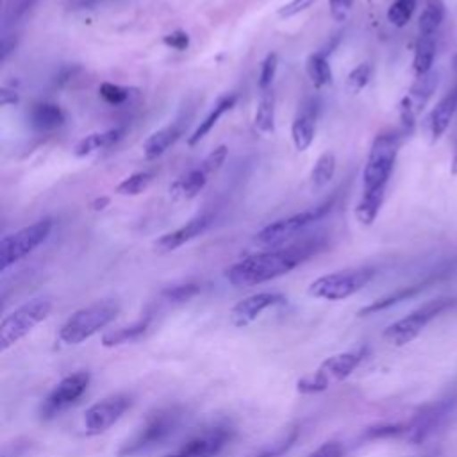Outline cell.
<instances>
[{
  "label": "cell",
  "instance_id": "45",
  "mask_svg": "<svg viewBox=\"0 0 457 457\" xmlns=\"http://www.w3.org/2000/svg\"><path fill=\"white\" fill-rule=\"evenodd\" d=\"M107 205H109V196H96L91 202V209L93 211H104Z\"/></svg>",
  "mask_w": 457,
  "mask_h": 457
},
{
  "label": "cell",
  "instance_id": "19",
  "mask_svg": "<svg viewBox=\"0 0 457 457\" xmlns=\"http://www.w3.org/2000/svg\"><path fill=\"white\" fill-rule=\"evenodd\" d=\"M125 129L123 127H114V129H107L102 132H91L87 136H84L73 148V154L77 157H86L91 155L102 148H107L111 145H114L121 136H123Z\"/></svg>",
  "mask_w": 457,
  "mask_h": 457
},
{
  "label": "cell",
  "instance_id": "35",
  "mask_svg": "<svg viewBox=\"0 0 457 457\" xmlns=\"http://www.w3.org/2000/svg\"><path fill=\"white\" fill-rule=\"evenodd\" d=\"M277 68H278V55L275 52H270L264 57V61L261 64V71H259V87H261V91L271 89Z\"/></svg>",
  "mask_w": 457,
  "mask_h": 457
},
{
  "label": "cell",
  "instance_id": "14",
  "mask_svg": "<svg viewBox=\"0 0 457 457\" xmlns=\"http://www.w3.org/2000/svg\"><path fill=\"white\" fill-rule=\"evenodd\" d=\"M287 298L282 293H255L239 300L230 311V321L234 327H246L255 321L266 309L286 303Z\"/></svg>",
  "mask_w": 457,
  "mask_h": 457
},
{
  "label": "cell",
  "instance_id": "15",
  "mask_svg": "<svg viewBox=\"0 0 457 457\" xmlns=\"http://www.w3.org/2000/svg\"><path fill=\"white\" fill-rule=\"evenodd\" d=\"M211 223V216L209 214H198L195 218H191L189 221H186L184 225H180L179 228L175 230H170L162 236H159L155 241H154V248L161 253H168V252H173L177 248H180L182 245L193 241L195 237H198L200 234H204L207 230Z\"/></svg>",
  "mask_w": 457,
  "mask_h": 457
},
{
  "label": "cell",
  "instance_id": "33",
  "mask_svg": "<svg viewBox=\"0 0 457 457\" xmlns=\"http://www.w3.org/2000/svg\"><path fill=\"white\" fill-rule=\"evenodd\" d=\"M416 9V0H395L387 9V21L395 27H403Z\"/></svg>",
  "mask_w": 457,
  "mask_h": 457
},
{
  "label": "cell",
  "instance_id": "13",
  "mask_svg": "<svg viewBox=\"0 0 457 457\" xmlns=\"http://www.w3.org/2000/svg\"><path fill=\"white\" fill-rule=\"evenodd\" d=\"M230 439L232 430L225 425H218L187 439L180 448L166 457H214L230 443Z\"/></svg>",
  "mask_w": 457,
  "mask_h": 457
},
{
  "label": "cell",
  "instance_id": "28",
  "mask_svg": "<svg viewBox=\"0 0 457 457\" xmlns=\"http://www.w3.org/2000/svg\"><path fill=\"white\" fill-rule=\"evenodd\" d=\"M436 87H437V73L428 71V73H425V75L416 79L414 86L411 87V93L405 98L409 100L412 109L418 112L420 109H423V105L432 96Z\"/></svg>",
  "mask_w": 457,
  "mask_h": 457
},
{
  "label": "cell",
  "instance_id": "9",
  "mask_svg": "<svg viewBox=\"0 0 457 457\" xmlns=\"http://www.w3.org/2000/svg\"><path fill=\"white\" fill-rule=\"evenodd\" d=\"M375 277V270L370 266L361 268H346L339 271H332L314 278L307 293L314 298L321 300H345L357 291H361L371 278Z\"/></svg>",
  "mask_w": 457,
  "mask_h": 457
},
{
  "label": "cell",
  "instance_id": "23",
  "mask_svg": "<svg viewBox=\"0 0 457 457\" xmlns=\"http://www.w3.org/2000/svg\"><path fill=\"white\" fill-rule=\"evenodd\" d=\"M207 180H209V173L198 164L171 186V193L180 198H193L205 187Z\"/></svg>",
  "mask_w": 457,
  "mask_h": 457
},
{
  "label": "cell",
  "instance_id": "43",
  "mask_svg": "<svg viewBox=\"0 0 457 457\" xmlns=\"http://www.w3.org/2000/svg\"><path fill=\"white\" fill-rule=\"evenodd\" d=\"M309 457H345V446L337 441H327L318 446Z\"/></svg>",
  "mask_w": 457,
  "mask_h": 457
},
{
  "label": "cell",
  "instance_id": "24",
  "mask_svg": "<svg viewBox=\"0 0 457 457\" xmlns=\"http://www.w3.org/2000/svg\"><path fill=\"white\" fill-rule=\"evenodd\" d=\"M253 127L261 134H273L275 130V95L273 89L262 91L255 114H253Z\"/></svg>",
  "mask_w": 457,
  "mask_h": 457
},
{
  "label": "cell",
  "instance_id": "25",
  "mask_svg": "<svg viewBox=\"0 0 457 457\" xmlns=\"http://www.w3.org/2000/svg\"><path fill=\"white\" fill-rule=\"evenodd\" d=\"M434 55H436V36H421L420 34L416 48H414V59H412V68L418 77L430 71V68L434 64Z\"/></svg>",
  "mask_w": 457,
  "mask_h": 457
},
{
  "label": "cell",
  "instance_id": "39",
  "mask_svg": "<svg viewBox=\"0 0 457 457\" xmlns=\"http://www.w3.org/2000/svg\"><path fill=\"white\" fill-rule=\"evenodd\" d=\"M227 152H228V148H227L225 145L216 146L212 152H209V154L205 155V159L200 162V166H202L209 175L214 173V171H218V170L221 168V164L225 162V159H227Z\"/></svg>",
  "mask_w": 457,
  "mask_h": 457
},
{
  "label": "cell",
  "instance_id": "29",
  "mask_svg": "<svg viewBox=\"0 0 457 457\" xmlns=\"http://www.w3.org/2000/svg\"><path fill=\"white\" fill-rule=\"evenodd\" d=\"M334 173H336V155H334V152L327 150L316 159V162L311 170L309 179H311L312 189L325 187L334 179Z\"/></svg>",
  "mask_w": 457,
  "mask_h": 457
},
{
  "label": "cell",
  "instance_id": "2",
  "mask_svg": "<svg viewBox=\"0 0 457 457\" xmlns=\"http://www.w3.org/2000/svg\"><path fill=\"white\" fill-rule=\"evenodd\" d=\"M186 409L179 403L152 411L143 423L118 448V457H139L166 443L182 425Z\"/></svg>",
  "mask_w": 457,
  "mask_h": 457
},
{
  "label": "cell",
  "instance_id": "8",
  "mask_svg": "<svg viewBox=\"0 0 457 457\" xmlns=\"http://www.w3.org/2000/svg\"><path fill=\"white\" fill-rule=\"evenodd\" d=\"M455 303H457V298H452V296L432 298L423 305H420L418 309L411 311L407 316L391 323L384 330V339L395 346H403L411 343L414 337H418L432 320H436L439 314H443L446 309L453 307Z\"/></svg>",
  "mask_w": 457,
  "mask_h": 457
},
{
  "label": "cell",
  "instance_id": "38",
  "mask_svg": "<svg viewBox=\"0 0 457 457\" xmlns=\"http://www.w3.org/2000/svg\"><path fill=\"white\" fill-rule=\"evenodd\" d=\"M296 437H298V428H291L282 439H278V441L273 443L270 448L262 450L261 453H257V455H253V457H278V455H282L284 452H287V450L293 446V443L296 441Z\"/></svg>",
  "mask_w": 457,
  "mask_h": 457
},
{
  "label": "cell",
  "instance_id": "37",
  "mask_svg": "<svg viewBox=\"0 0 457 457\" xmlns=\"http://www.w3.org/2000/svg\"><path fill=\"white\" fill-rule=\"evenodd\" d=\"M198 291H200V284L184 282V284H177V286H171V287L164 289L162 296L170 302H186V300L193 298L195 295H198Z\"/></svg>",
  "mask_w": 457,
  "mask_h": 457
},
{
  "label": "cell",
  "instance_id": "21",
  "mask_svg": "<svg viewBox=\"0 0 457 457\" xmlns=\"http://www.w3.org/2000/svg\"><path fill=\"white\" fill-rule=\"evenodd\" d=\"M150 325H152V316H145V318L134 321L132 325L109 330L102 336V345L104 346H120L125 343H136L148 332Z\"/></svg>",
  "mask_w": 457,
  "mask_h": 457
},
{
  "label": "cell",
  "instance_id": "46",
  "mask_svg": "<svg viewBox=\"0 0 457 457\" xmlns=\"http://www.w3.org/2000/svg\"><path fill=\"white\" fill-rule=\"evenodd\" d=\"M452 173H457V154H455L453 162H452Z\"/></svg>",
  "mask_w": 457,
  "mask_h": 457
},
{
  "label": "cell",
  "instance_id": "42",
  "mask_svg": "<svg viewBox=\"0 0 457 457\" xmlns=\"http://www.w3.org/2000/svg\"><path fill=\"white\" fill-rule=\"evenodd\" d=\"M162 43L173 50H186L189 46V34L186 30H173L162 37Z\"/></svg>",
  "mask_w": 457,
  "mask_h": 457
},
{
  "label": "cell",
  "instance_id": "16",
  "mask_svg": "<svg viewBox=\"0 0 457 457\" xmlns=\"http://www.w3.org/2000/svg\"><path fill=\"white\" fill-rule=\"evenodd\" d=\"M316 120L318 102L305 100L291 123V139L298 152H305L312 145L316 136Z\"/></svg>",
  "mask_w": 457,
  "mask_h": 457
},
{
  "label": "cell",
  "instance_id": "32",
  "mask_svg": "<svg viewBox=\"0 0 457 457\" xmlns=\"http://www.w3.org/2000/svg\"><path fill=\"white\" fill-rule=\"evenodd\" d=\"M423 289V286H412V287H405V289H402V291H396V293H393V295H389V296H384V298H380V300H377V302H373V303H370V305H366L364 309H361V316H366V314H371V312H377V311H382V309H386V307H391V305H395V303H398V302H402V300H405V298H411V296H414L418 291H421Z\"/></svg>",
  "mask_w": 457,
  "mask_h": 457
},
{
  "label": "cell",
  "instance_id": "4",
  "mask_svg": "<svg viewBox=\"0 0 457 457\" xmlns=\"http://www.w3.org/2000/svg\"><path fill=\"white\" fill-rule=\"evenodd\" d=\"M368 355V346H359L350 352H341L336 353L328 359H325L316 371L311 375H305L296 382V389L303 395H312V393H321L328 389L330 386L345 380L353 373V370L366 359Z\"/></svg>",
  "mask_w": 457,
  "mask_h": 457
},
{
  "label": "cell",
  "instance_id": "1",
  "mask_svg": "<svg viewBox=\"0 0 457 457\" xmlns=\"http://www.w3.org/2000/svg\"><path fill=\"white\" fill-rule=\"evenodd\" d=\"M325 246V239L320 236L303 237L278 248H268L264 252L252 253L230 268L225 270V278L237 287L257 286L282 275H287L302 262L311 259Z\"/></svg>",
  "mask_w": 457,
  "mask_h": 457
},
{
  "label": "cell",
  "instance_id": "20",
  "mask_svg": "<svg viewBox=\"0 0 457 457\" xmlns=\"http://www.w3.org/2000/svg\"><path fill=\"white\" fill-rule=\"evenodd\" d=\"M64 120H66L64 111L52 102H39L30 111V123L34 129L41 132L59 129L64 123Z\"/></svg>",
  "mask_w": 457,
  "mask_h": 457
},
{
  "label": "cell",
  "instance_id": "5",
  "mask_svg": "<svg viewBox=\"0 0 457 457\" xmlns=\"http://www.w3.org/2000/svg\"><path fill=\"white\" fill-rule=\"evenodd\" d=\"M332 205H334V198L325 200L323 204H318L316 207H311V209H305L302 212L291 214L287 218H280L277 221H271L270 225L262 227L255 234L253 243L262 246V248H266V250L289 245L291 239L296 234H300L305 227H309L314 221L325 218L332 211Z\"/></svg>",
  "mask_w": 457,
  "mask_h": 457
},
{
  "label": "cell",
  "instance_id": "27",
  "mask_svg": "<svg viewBox=\"0 0 457 457\" xmlns=\"http://www.w3.org/2000/svg\"><path fill=\"white\" fill-rule=\"evenodd\" d=\"M305 70L311 82L316 87L328 86L332 82V68L325 52H314L305 61Z\"/></svg>",
  "mask_w": 457,
  "mask_h": 457
},
{
  "label": "cell",
  "instance_id": "10",
  "mask_svg": "<svg viewBox=\"0 0 457 457\" xmlns=\"http://www.w3.org/2000/svg\"><path fill=\"white\" fill-rule=\"evenodd\" d=\"M54 228L52 218H41L12 234H7L0 241V270L5 271L9 266L25 259L41 243L46 241Z\"/></svg>",
  "mask_w": 457,
  "mask_h": 457
},
{
  "label": "cell",
  "instance_id": "22",
  "mask_svg": "<svg viewBox=\"0 0 457 457\" xmlns=\"http://www.w3.org/2000/svg\"><path fill=\"white\" fill-rule=\"evenodd\" d=\"M457 109V89H453L452 93H448L432 111L430 114V134L432 139H439L443 136V132L448 129L453 114Z\"/></svg>",
  "mask_w": 457,
  "mask_h": 457
},
{
  "label": "cell",
  "instance_id": "11",
  "mask_svg": "<svg viewBox=\"0 0 457 457\" xmlns=\"http://www.w3.org/2000/svg\"><path fill=\"white\" fill-rule=\"evenodd\" d=\"M89 380H91V375L87 371H75L64 377L41 402L37 411L39 418L43 421H48L59 416L62 411H66L87 391Z\"/></svg>",
  "mask_w": 457,
  "mask_h": 457
},
{
  "label": "cell",
  "instance_id": "26",
  "mask_svg": "<svg viewBox=\"0 0 457 457\" xmlns=\"http://www.w3.org/2000/svg\"><path fill=\"white\" fill-rule=\"evenodd\" d=\"M384 195L386 189L380 191H362L361 200L355 205V218L362 223V225H371L382 207L384 202Z\"/></svg>",
  "mask_w": 457,
  "mask_h": 457
},
{
  "label": "cell",
  "instance_id": "3",
  "mask_svg": "<svg viewBox=\"0 0 457 457\" xmlns=\"http://www.w3.org/2000/svg\"><path fill=\"white\" fill-rule=\"evenodd\" d=\"M120 312V303L116 300H98L79 311H75L61 327L59 339L66 345H79L104 327H107Z\"/></svg>",
  "mask_w": 457,
  "mask_h": 457
},
{
  "label": "cell",
  "instance_id": "30",
  "mask_svg": "<svg viewBox=\"0 0 457 457\" xmlns=\"http://www.w3.org/2000/svg\"><path fill=\"white\" fill-rule=\"evenodd\" d=\"M154 180V173L152 171H136L129 177H125L118 186H116V193L121 196H136L139 193H143Z\"/></svg>",
  "mask_w": 457,
  "mask_h": 457
},
{
  "label": "cell",
  "instance_id": "31",
  "mask_svg": "<svg viewBox=\"0 0 457 457\" xmlns=\"http://www.w3.org/2000/svg\"><path fill=\"white\" fill-rule=\"evenodd\" d=\"M441 21H443V5L437 2L427 4V7L423 9V12L420 14V20H418L420 34L421 36H436V30L439 29Z\"/></svg>",
  "mask_w": 457,
  "mask_h": 457
},
{
  "label": "cell",
  "instance_id": "44",
  "mask_svg": "<svg viewBox=\"0 0 457 457\" xmlns=\"http://www.w3.org/2000/svg\"><path fill=\"white\" fill-rule=\"evenodd\" d=\"M18 102V95L16 91H11L7 87L0 89V104L2 105H9V104H16Z\"/></svg>",
  "mask_w": 457,
  "mask_h": 457
},
{
  "label": "cell",
  "instance_id": "18",
  "mask_svg": "<svg viewBox=\"0 0 457 457\" xmlns=\"http://www.w3.org/2000/svg\"><path fill=\"white\" fill-rule=\"evenodd\" d=\"M236 100H237V95H234V93L221 96V98L214 104V107L209 111V114L198 123V127L193 130V134L187 137V145H189V146H195L196 143H200V141L212 130V127L218 123V120H220L227 111H230V109L234 107Z\"/></svg>",
  "mask_w": 457,
  "mask_h": 457
},
{
  "label": "cell",
  "instance_id": "40",
  "mask_svg": "<svg viewBox=\"0 0 457 457\" xmlns=\"http://www.w3.org/2000/svg\"><path fill=\"white\" fill-rule=\"evenodd\" d=\"M316 0H289L287 4H284V5H280L278 7V11H277V14L280 16V18H293V16H296V14H300V12H303V11H307L309 7H312V4H314Z\"/></svg>",
  "mask_w": 457,
  "mask_h": 457
},
{
  "label": "cell",
  "instance_id": "34",
  "mask_svg": "<svg viewBox=\"0 0 457 457\" xmlns=\"http://www.w3.org/2000/svg\"><path fill=\"white\" fill-rule=\"evenodd\" d=\"M370 79H371V64L370 62H361L348 73L346 89L350 93H359L368 86Z\"/></svg>",
  "mask_w": 457,
  "mask_h": 457
},
{
  "label": "cell",
  "instance_id": "7",
  "mask_svg": "<svg viewBox=\"0 0 457 457\" xmlns=\"http://www.w3.org/2000/svg\"><path fill=\"white\" fill-rule=\"evenodd\" d=\"M52 311L48 296H36L11 311L0 323V350L5 352L34 330Z\"/></svg>",
  "mask_w": 457,
  "mask_h": 457
},
{
  "label": "cell",
  "instance_id": "6",
  "mask_svg": "<svg viewBox=\"0 0 457 457\" xmlns=\"http://www.w3.org/2000/svg\"><path fill=\"white\" fill-rule=\"evenodd\" d=\"M400 148V136L396 132H380L371 146L362 171V191H380L391 177Z\"/></svg>",
  "mask_w": 457,
  "mask_h": 457
},
{
  "label": "cell",
  "instance_id": "12",
  "mask_svg": "<svg viewBox=\"0 0 457 457\" xmlns=\"http://www.w3.org/2000/svg\"><path fill=\"white\" fill-rule=\"evenodd\" d=\"M132 405V396L127 393L109 395L93 403L84 412V428L87 436H98L109 430Z\"/></svg>",
  "mask_w": 457,
  "mask_h": 457
},
{
  "label": "cell",
  "instance_id": "36",
  "mask_svg": "<svg viewBox=\"0 0 457 457\" xmlns=\"http://www.w3.org/2000/svg\"><path fill=\"white\" fill-rule=\"evenodd\" d=\"M98 93L111 105H120V104L127 102L129 96H130L129 87H123V86H118V84H112V82H102L100 87H98Z\"/></svg>",
  "mask_w": 457,
  "mask_h": 457
},
{
  "label": "cell",
  "instance_id": "17",
  "mask_svg": "<svg viewBox=\"0 0 457 457\" xmlns=\"http://www.w3.org/2000/svg\"><path fill=\"white\" fill-rule=\"evenodd\" d=\"M184 129H186V120L179 118V120L168 123L166 127L152 132L143 143L145 159L152 161V159H157L159 155H162L171 145L177 143V139L184 134Z\"/></svg>",
  "mask_w": 457,
  "mask_h": 457
},
{
  "label": "cell",
  "instance_id": "41",
  "mask_svg": "<svg viewBox=\"0 0 457 457\" xmlns=\"http://www.w3.org/2000/svg\"><path fill=\"white\" fill-rule=\"evenodd\" d=\"M353 0H328V11L334 21H345L352 11Z\"/></svg>",
  "mask_w": 457,
  "mask_h": 457
}]
</instances>
